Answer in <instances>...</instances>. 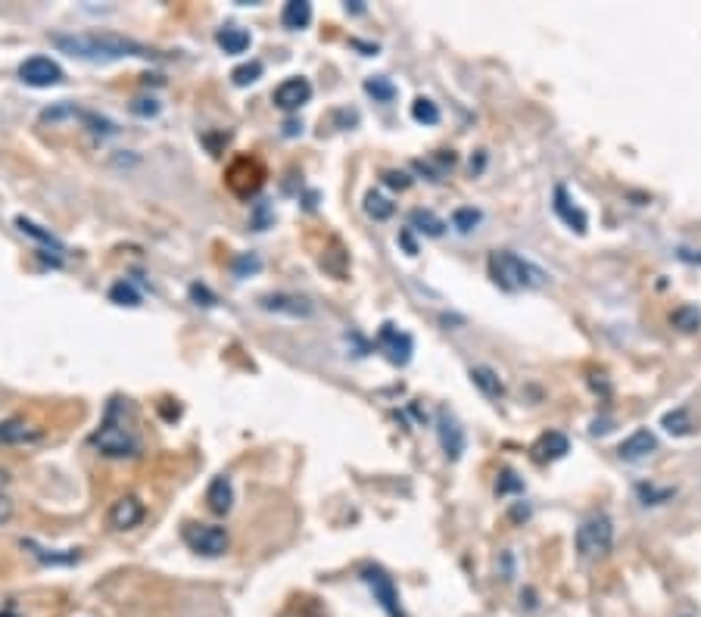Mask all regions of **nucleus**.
Returning <instances> with one entry per match:
<instances>
[{
    "mask_svg": "<svg viewBox=\"0 0 701 617\" xmlns=\"http://www.w3.org/2000/svg\"><path fill=\"white\" fill-rule=\"evenodd\" d=\"M50 44L60 47L69 57L78 60H91V63H110L122 57H138V60H153L159 57L156 50H150L141 41H131L125 35L113 32H88V35H50Z\"/></svg>",
    "mask_w": 701,
    "mask_h": 617,
    "instance_id": "f257e3e1",
    "label": "nucleus"
},
{
    "mask_svg": "<svg viewBox=\"0 0 701 617\" xmlns=\"http://www.w3.org/2000/svg\"><path fill=\"white\" fill-rule=\"evenodd\" d=\"M125 415H128V406L122 399H113L110 406H106V415L97 427V434L91 437L94 449L106 455V459H138L144 449L138 431L125 421Z\"/></svg>",
    "mask_w": 701,
    "mask_h": 617,
    "instance_id": "f03ea898",
    "label": "nucleus"
},
{
    "mask_svg": "<svg viewBox=\"0 0 701 617\" xmlns=\"http://www.w3.org/2000/svg\"><path fill=\"white\" fill-rule=\"evenodd\" d=\"M490 278L496 281V287H502L505 293H518V290H539L549 284V272L539 268L536 262L511 253V250H493L490 253Z\"/></svg>",
    "mask_w": 701,
    "mask_h": 617,
    "instance_id": "7ed1b4c3",
    "label": "nucleus"
},
{
    "mask_svg": "<svg viewBox=\"0 0 701 617\" xmlns=\"http://www.w3.org/2000/svg\"><path fill=\"white\" fill-rule=\"evenodd\" d=\"M574 543H577L580 558H586V561L605 558V555L611 552V546H614V521H611L605 512L589 515V518L577 527Z\"/></svg>",
    "mask_w": 701,
    "mask_h": 617,
    "instance_id": "20e7f679",
    "label": "nucleus"
},
{
    "mask_svg": "<svg viewBox=\"0 0 701 617\" xmlns=\"http://www.w3.org/2000/svg\"><path fill=\"white\" fill-rule=\"evenodd\" d=\"M181 540H184L187 549L203 555V558H219L231 546L228 530L219 527V524H184L181 527Z\"/></svg>",
    "mask_w": 701,
    "mask_h": 617,
    "instance_id": "39448f33",
    "label": "nucleus"
},
{
    "mask_svg": "<svg viewBox=\"0 0 701 617\" xmlns=\"http://www.w3.org/2000/svg\"><path fill=\"white\" fill-rule=\"evenodd\" d=\"M362 583L371 589L374 602L384 608L387 617H406V611H402V602H399V589H396L393 577L384 568H377V565L362 568Z\"/></svg>",
    "mask_w": 701,
    "mask_h": 617,
    "instance_id": "423d86ee",
    "label": "nucleus"
},
{
    "mask_svg": "<svg viewBox=\"0 0 701 617\" xmlns=\"http://www.w3.org/2000/svg\"><path fill=\"white\" fill-rule=\"evenodd\" d=\"M272 100H275L278 110L296 113L300 106H306L312 100V82H309V78H303V75H290V78H284V82L275 88Z\"/></svg>",
    "mask_w": 701,
    "mask_h": 617,
    "instance_id": "0eeeda50",
    "label": "nucleus"
},
{
    "mask_svg": "<svg viewBox=\"0 0 701 617\" xmlns=\"http://www.w3.org/2000/svg\"><path fill=\"white\" fill-rule=\"evenodd\" d=\"M377 346H381V350L387 353V359H390L393 365H409V359H412V353H415L412 334L399 331V328L393 325V321H387V325L381 328V334H377Z\"/></svg>",
    "mask_w": 701,
    "mask_h": 617,
    "instance_id": "6e6552de",
    "label": "nucleus"
},
{
    "mask_svg": "<svg viewBox=\"0 0 701 617\" xmlns=\"http://www.w3.org/2000/svg\"><path fill=\"white\" fill-rule=\"evenodd\" d=\"M19 75H22V82L32 88H53L63 82L60 63H53L50 57H29L19 66Z\"/></svg>",
    "mask_w": 701,
    "mask_h": 617,
    "instance_id": "1a4fd4ad",
    "label": "nucleus"
},
{
    "mask_svg": "<svg viewBox=\"0 0 701 617\" xmlns=\"http://www.w3.org/2000/svg\"><path fill=\"white\" fill-rule=\"evenodd\" d=\"M437 437H440V446H443V452H446V459H452V462L462 459V452H465V446H468L465 427L458 424V418L449 415L446 409L437 415Z\"/></svg>",
    "mask_w": 701,
    "mask_h": 617,
    "instance_id": "9d476101",
    "label": "nucleus"
},
{
    "mask_svg": "<svg viewBox=\"0 0 701 617\" xmlns=\"http://www.w3.org/2000/svg\"><path fill=\"white\" fill-rule=\"evenodd\" d=\"M552 209H555V216L568 225L571 231H577V234H586V228H589V216L586 212L574 203V197H571V191L564 184H555V191H552Z\"/></svg>",
    "mask_w": 701,
    "mask_h": 617,
    "instance_id": "9b49d317",
    "label": "nucleus"
},
{
    "mask_svg": "<svg viewBox=\"0 0 701 617\" xmlns=\"http://www.w3.org/2000/svg\"><path fill=\"white\" fill-rule=\"evenodd\" d=\"M44 440V427L25 421V418H7L0 421V449L4 446H35Z\"/></svg>",
    "mask_w": 701,
    "mask_h": 617,
    "instance_id": "f8f14e48",
    "label": "nucleus"
},
{
    "mask_svg": "<svg viewBox=\"0 0 701 617\" xmlns=\"http://www.w3.org/2000/svg\"><path fill=\"white\" fill-rule=\"evenodd\" d=\"M259 306L265 312H275V315H287V318H312L315 306L300 297V293H268V297L259 300Z\"/></svg>",
    "mask_w": 701,
    "mask_h": 617,
    "instance_id": "ddd939ff",
    "label": "nucleus"
},
{
    "mask_svg": "<svg viewBox=\"0 0 701 617\" xmlns=\"http://www.w3.org/2000/svg\"><path fill=\"white\" fill-rule=\"evenodd\" d=\"M144 502L138 499V496H122V499H116L113 502V508H110V527H116V530H134L138 527L141 521H144Z\"/></svg>",
    "mask_w": 701,
    "mask_h": 617,
    "instance_id": "4468645a",
    "label": "nucleus"
},
{
    "mask_svg": "<svg viewBox=\"0 0 701 617\" xmlns=\"http://www.w3.org/2000/svg\"><path fill=\"white\" fill-rule=\"evenodd\" d=\"M652 452H658V437L649 431V427H639V431H633L624 443L617 446V455L624 462H642V459H649Z\"/></svg>",
    "mask_w": 701,
    "mask_h": 617,
    "instance_id": "2eb2a0df",
    "label": "nucleus"
},
{
    "mask_svg": "<svg viewBox=\"0 0 701 617\" xmlns=\"http://www.w3.org/2000/svg\"><path fill=\"white\" fill-rule=\"evenodd\" d=\"M206 505L212 515H228L234 508V484L228 474H219L206 490Z\"/></svg>",
    "mask_w": 701,
    "mask_h": 617,
    "instance_id": "dca6fc26",
    "label": "nucleus"
},
{
    "mask_svg": "<svg viewBox=\"0 0 701 617\" xmlns=\"http://www.w3.org/2000/svg\"><path fill=\"white\" fill-rule=\"evenodd\" d=\"M571 452V440L558 434V431H549L539 437V443L533 446V455H536V462H558L564 459V455Z\"/></svg>",
    "mask_w": 701,
    "mask_h": 617,
    "instance_id": "f3484780",
    "label": "nucleus"
},
{
    "mask_svg": "<svg viewBox=\"0 0 701 617\" xmlns=\"http://www.w3.org/2000/svg\"><path fill=\"white\" fill-rule=\"evenodd\" d=\"M215 44H219L228 57H240V53H247L253 38L247 29H240V25H225V29H219V35H215Z\"/></svg>",
    "mask_w": 701,
    "mask_h": 617,
    "instance_id": "a211bd4d",
    "label": "nucleus"
},
{
    "mask_svg": "<svg viewBox=\"0 0 701 617\" xmlns=\"http://www.w3.org/2000/svg\"><path fill=\"white\" fill-rule=\"evenodd\" d=\"M309 22H312V4H309V0H290V4H284V10H281L284 29L300 32V29H306Z\"/></svg>",
    "mask_w": 701,
    "mask_h": 617,
    "instance_id": "6ab92c4d",
    "label": "nucleus"
},
{
    "mask_svg": "<svg viewBox=\"0 0 701 617\" xmlns=\"http://www.w3.org/2000/svg\"><path fill=\"white\" fill-rule=\"evenodd\" d=\"M409 228H415L424 237H443L446 234V222L430 209H415L409 216Z\"/></svg>",
    "mask_w": 701,
    "mask_h": 617,
    "instance_id": "aec40b11",
    "label": "nucleus"
},
{
    "mask_svg": "<svg viewBox=\"0 0 701 617\" xmlns=\"http://www.w3.org/2000/svg\"><path fill=\"white\" fill-rule=\"evenodd\" d=\"M471 381H474V387H477L480 393H487L490 399L505 396V384H502V378H499V374H496L493 368H487V365L471 368Z\"/></svg>",
    "mask_w": 701,
    "mask_h": 617,
    "instance_id": "412c9836",
    "label": "nucleus"
},
{
    "mask_svg": "<svg viewBox=\"0 0 701 617\" xmlns=\"http://www.w3.org/2000/svg\"><path fill=\"white\" fill-rule=\"evenodd\" d=\"M362 209H365V216H368V219H374V222H387V219H393L396 203H393L390 197H384V194L371 191V194H365Z\"/></svg>",
    "mask_w": 701,
    "mask_h": 617,
    "instance_id": "4be33fe9",
    "label": "nucleus"
},
{
    "mask_svg": "<svg viewBox=\"0 0 701 617\" xmlns=\"http://www.w3.org/2000/svg\"><path fill=\"white\" fill-rule=\"evenodd\" d=\"M661 427L667 434H673V437H689L692 434V415H689V409H677V412H667L664 418H661Z\"/></svg>",
    "mask_w": 701,
    "mask_h": 617,
    "instance_id": "5701e85b",
    "label": "nucleus"
},
{
    "mask_svg": "<svg viewBox=\"0 0 701 617\" xmlns=\"http://www.w3.org/2000/svg\"><path fill=\"white\" fill-rule=\"evenodd\" d=\"M22 549H29L38 561H44V565H75V561L82 558V555H78V549H69L66 555H57V552L41 549V546H38V543H32V540H25V543H22Z\"/></svg>",
    "mask_w": 701,
    "mask_h": 617,
    "instance_id": "b1692460",
    "label": "nucleus"
},
{
    "mask_svg": "<svg viewBox=\"0 0 701 617\" xmlns=\"http://www.w3.org/2000/svg\"><path fill=\"white\" fill-rule=\"evenodd\" d=\"M365 94H371L377 103H393L396 100V85L387 75H371L365 78Z\"/></svg>",
    "mask_w": 701,
    "mask_h": 617,
    "instance_id": "393cba45",
    "label": "nucleus"
},
{
    "mask_svg": "<svg viewBox=\"0 0 701 617\" xmlns=\"http://www.w3.org/2000/svg\"><path fill=\"white\" fill-rule=\"evenodd\" d=\"M670 325L680 328V331H686V334L698 331V328H701V309H698V306H680V309H673V312H670Z\"/></svg>",
    "mask_w": 701,
    "mask_h": 617,
    "instance_id": "a878e982",
    "label": "nucleus"
},
{
    "mask_svg": "<svg viewBox=\"0 0 701 617\" xmlns=\"http://www.w3.org/2000/svg\"><path fill=\"white\" fill-rule=\"evenodd\" d=\"M412 119L418 122V125H437L440 119H443V113H440V106L430 100V97H418L415 103H412Z\"/></svg>",
    "mask_w": 701,
    "mask_h": 617,
    "instance_id": "bb28decb",
    "label": "nucleus"
},
{
    "mask_svg": "<svg viewBox=\"0 0 701 617\" xmlns=\"http://www.w3.org/2000/svg\"><path fill=\"white\" fill-rule=\"evenodd\" d=\"M636 496L642 505H664L670 502L673 496H677V490L673 487H655V484H636Z\"/></svg>",
    "mask_w": 701,
    "mask_h": 617,
    "instance_id": "cd10ccee",
    "label": "nucleus"
},
{
    "mask_svg": "<svg viewBox=\"0 0 701 617\" xmlns=\"http://www.w3.org/2000/svg\"><path fill=\"white\" fill-rule=\"evenodd\" d=\"M480 222H483V212L474 209V206H462V209L452 212V225L462 231V234H471Z\"/></svg>",
    "mask_w": 701,
    "mask_h": 617,
    "instance_id": "c85d7f7f",
    "label": "nucleus"
},
{
    "mask_svg": "<svg viewBox=\"0 0 701 617\" xmlns=\"http://www.w3.org/2000/svg\"><path fill=\"white\" fill-rule=\"evenodd\" d=\"M16 225H19V231H22V234H29V237H35V240H41L44 247H53L57 253H63V244H60V240L53 237L50 231H41L35 222H29V219H22V216H19V219H16Z\"/></svg>",
    "mask_w": 701,
    "mask_h": 617,
    "instance_id": "c756f323",
    "label": "nucleus"
},
{
    "mask_svg": "<svg viewBox=\"0 0 701 617\" xmlns=\"http://www.w3.org/2000/svg\"><path fill=\"white\" fill-rule=\"evenodd\" d=\"M110 300L119 303V306H141V293L134 290L128 281H119V284L110 287Z\"/></svg>",
    "mask_w": 701,
    "mask_h": 617,
    "instance_id": "7c9ffc66",
    "label": "nucleus"
},
{
    "mask_svg": "<svg viewBox=\"0 0 701 617\" xmlns=\"http://www.w3.org/2000/svg\"><path fill=\"white\" fill-rule=\"evenodd\" d=\"M259 75H262V63H259V60L247 63V66H237V69L231 72V78H234L237 88H247V85L259 82Z\"/></svg>",
    "mask_w": 701,
    "mask_h": 617,
    "instance_id": "2f4dec72",
    "label": "nucleus"
},
{
    "mask_svg": "<svg viewBox=\"0 0 701 617\" xmlns=\"http://www.w3.org/2000/svg\"><path fill=\"white\" fill-rule=\"evenodd\" d=\"M521 490H524V480L515 471H502L499 484H496V493L505 496V493H521Z\"/></svg>",
    "mask_w": 701,
    "mask_h": 617,
    "instance_id": "473e14b6",
    "label": "nucleus"
},
{
    "mask_svg": "<svg viewBox=\"0 0 701 617\" xmlns=\"http://www.w3.org/2000/svg\"><path fill=\"white\" fill-rule=\"evenodd\" d=\"M384 184L393 187V191H409V187H412V175L402 172V169H387V172H384Z\"/></svg>",
    "mask_w": 701,
    "mask_h": 617,
    "instance_id": "72a5a7b5",
    "label": "nucleus"
},
{
    "mask_svg": "<svg viewBox=\"0 0 701 617\" xmlns=\"http://www.w3.org/2000/svg\"><path fill=\"white\" fill-rule=\"evenodd\" d=\"M262 268V262L256 259V256H240L237 262H234V272L237 275H247V272H259Z\"/></svg>",
    "mask_w": 701,
    "mask_h": 617,
    "instance_id": "f704fd0d",
    "label": "nucleus"
},
{
    "mask_svg": "<svg viewBox=\"0 0 701 617\" xmlns=\"http://www.w3.org/2000/svg\"><path fill=\"white\" fill-rule=\"evenodd\" d=\"M10 518H13V502L4 493H0V524H7Z\"/></svg>",
    "mask_w": 701,
    "mask_h": 617,
    "instance_id": "c9c22d12",
    "label": "nucleus"
},
{
    "mask_svg": "<svg viewBox=\"0 0 701 617\" xmlns=\"http://www.w3.org/2000/svg\"><path fill=\"white\" fill-rule=\"evenodd\" d=\"M399 244H402V247H406V253H409V256H415V253H418V247H415V240H412L409 228H406V231H402V234H399Z\"/></svg>",
    "mask_w": 701,
    "mask_h": 617,
    "instance_id": "e433bc0d",
    "label": "nucleus"
},
{
    "mask_svg": "<svg viewBox=\"0 0 701 617\" xmlns=\"http://www.w3.org/2000/svg\"><path fill=\"white\" fill-rule=\"evenodd\" d=\"M677 256H680L683 262H701V253H695V250H686V247H683V250H677Z\"/></svg>",
    "mask_w": 701,
    "mask_h": 617,
    "instance_id": "4c0bfd02",
    "label": "nucleus"
},
{
    "mask_svg": "<svg viewBox=\"0 0 701 617\" xmlns=\"http://www.w3.org/2000/svg\"><path fill=\"white\" fill-rule=\"evenodd\" d=\"M0 617H19V614L13 608H4V611H0Z\"/></svg>",
    "mask_w": 701,
    "mask_h": 617,
    "instance_id": "58836bf2",
    "label": "nucleus"
}]
</instances>
